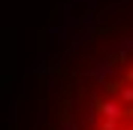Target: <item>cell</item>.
<instances>
[{"instance_id":"1","label":"cell","mask_w":133,"mask_h":130,"mask_svg":"<svg viewBox=\"0 0 133 130\" xmlns=\"http://www.w3.org/2000/svg\"><path fill=\"white\" fill-rule=\"evenodd\" d=\"M36 130H133V0H91L36 85Z\"/></svg>"}]
</instances>
